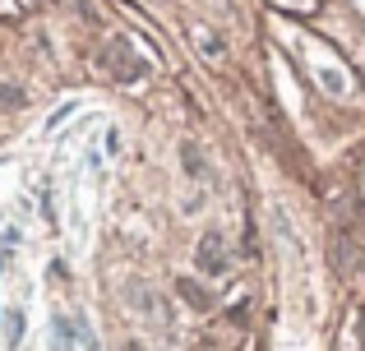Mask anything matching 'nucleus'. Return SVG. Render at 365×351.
I'll return each mask as SVG.
<instances>
[{
    "label": "nucleus",
    "mask_w": 365,
    "mask_h": 351,
    "mask_svg": "<svg viewBox=\"0 0 365 351\" xmlns=\"http://www.w3.org/2000/svg\"><path fill=\"white\" fill-rule=\"evenodd\" d=\"M102 65L116 74V83H139L143 74H148V61H143V56L134 51L125 37H116V42L107 46V61H102Z\"/></svg>",
    "instance_id": "nucleus-1"
},
{
    "label": "nucleus",
    "mask_w": 365,
    "mask_h": 351,
    "mask_svg": "<svg viewBox=\"0 0 365 351\" xmlns=\"http://www.w3.org/2000/svg\"><path fill=\"white\" fill-rule=\"evenodd\" d=\"M180 296H185L190 300V305H199V310H208V296H204V287H195V282H180Z\"/></svg>",
    "instance_id": "nucleus-4"
},
{
    "label": "nucleus",
    "mask_w": 365,
    "mask_h": 351,
    "mask_svg": "<svg viewBox=\"0 0 365 351\" xmlns=\"http://www.w3.org/2000/svg\"><path fill=\"white\" fill-rule=\"evenodd\" d=\"M56 333H61V347H70V351H98V337H93V328H88L83 315L56 319Z\"/></svg>",
    "instance_id": "nucleus-3"
},
{
    "label": "nucleus",
    "mask_w": 365,
    "mask_h": 351,
    "mask_svg": "<svg viewBox=\"0 0 365 351\" xmlns=\"http://www.w3.org/2000/svg\"><path fill=\"white\" fill-rule=\"evenodd\" d=\"M195 268L204 278H222L227 273V236L222 231H204V241L195 250Z\"/></svg>",
    "instance_id": "nucleus-2"
}]
</instances>
